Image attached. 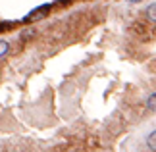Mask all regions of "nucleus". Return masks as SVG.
Returning <instances> with one entry per match:
<instances>
[{
	"instance_id": "obj_5",
	"label": "nucleus",
	"mask_w": 156,
	"mask_h": 152,
	"mask_svg": "<svg viewBox=\"0 0 156 152\" xmlns=\"http://www.w3.org/2000/svg\"><path fill=\"white\" fill-rule=\"evenodd\" d=\"M8 50H10V44L6 41H0V58H4L8 54Z\"/></svg>"
},
{
	"instance_id": "obj_2",
	"label": "nucleus",
	"mask_w": 156,
	"mask_h": 152,
	"mask_svg": "<svg viewBox=\"0 0 156 152\" xmlns=\"http://www.w3.org/2000/svg\"><path fill=\"white\" fill-rule=\"evenodd\" d=\"M46 10H48V8H41V10H37V12H33V14H29L27 19L31 21V19H39V17H44V16H46Z\"/></svg>"
},
{
	"instance_id": "obj_7",
	"label": "nucleus",
	"mask_w": 156,
	"mask_h": 152,
	"mask_svg": "<svg viewBox=\"0 0 156 152\" xmlns=\"http://www.w3.org/2000/svg\"><path fill=\"white\" fill-rule=\"evenodd\" d=\"M0 29H2V25H0Z\"/></svg>"
},
{
	"instance_id": "obj_4",
	"label": "nucleus",
	"mask_w": 156,
	"mask_h": 152,
	"mask_svg": "<svg viewBox=\"0 0 156 152\" xmlns=\"http://www.w3.org/2000/svg\"><path fill=\"white\" fill-rule=\"evenodd\" d=\"M147 108L151 112H156V93H152L151 96H148V100H147Z\"/></svg>"
},
{
	"instance_id": "obj_1",
	"label": "nucleus",
	"mask_w": 156,
	"mask_h": 152,
	"mask_svg": "<svg viewBox=\"0 0 156 152\" xmlns=\"http://www.w3.org/2000/svg\"><path fill=\"white\" fill-rule=\"evenodd\" d=\"M147 17H148V21L156 23V4H151L147 8Z\"/></svg>"
},
{
	"instance_id": "obj_3",
	"label": "nucleus",
	"mask_w": 156,
	"mask_h": 152,
	"mask_svg": "<svg viewBox=\"0 0 156 152\" xmlns=\"http://www.w3.org/2000/svg\"><path fill=\"white\" fill-rule=\"evenodd\" d=\"M147 144H148V148H151V150L156 152V131H152L151 135L147 137Z\"/></svg>"
},
{
	"instance_id": "obj_6",
	"label": "nucleus",
	"mask_w": 156,
	"mask_h": 152,
	"mask_svg": "<svg viewBox=\"0 0 156 152\" xmlns=\"http://www.w3.org/2000/svg\"><path fill=\"white\" fill-rule=\"evenodd\" d=\"M129 2H141V0H129Z\"/></svg>"
}]
</instances>
